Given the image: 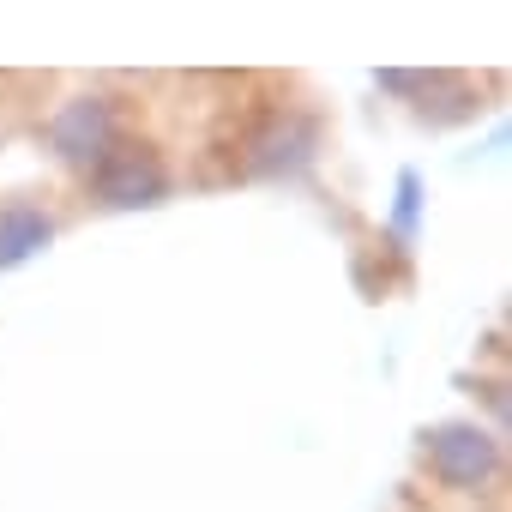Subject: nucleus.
Wrapping results in <instances>:
<instances>
[{
  "label": "nucleus",
  "instance_id": "nucleus-1",
  "mask_svg": "<svg viewBox=\"0 0 512 512\" xmlns=\"http://www.w3.org/2000/svg\"><path fill=\"white\" fill-rule=\"evenodd\" d=\"M428 458H434V470H440L452 488H476V482L494 476L500 446H494L482 428H470V422H446V428L428 434Z\"/></svg>",
  "mask_w": 512,
  "mask_h": 512
},
{
  "label": "nucleus",
  "instance_id": "nucleus-2",
  "mask_svg": "<svg viewBox=\"0 0 512 512\" xmlns=\"http://www.w3.org/2000/svg\"><path fill=\"white\" fill-rule=\"evenodd\" d=\"M163 163L151 151H103L97 157V199L109 205H157L163 199Z\"/></svg>",
  "mask_w": 512,
  "mask_h": 512
},
{
  "label": "nucleus",
  "instance_id": "nucleus-3",
  "mask_svg": "<svg viewBox=\"0 0 512 512\" xmlns=\"http://www.w3.org/2000/svg\"><path fill=\"white\" fill-rule=\"evenodd\" d=\"M55 151L73 163H97L109 151V103L103 97H79L55 115Z\"/></svg>",
  "mask_w": 512,
  "mask_h": 512
},
{
  "label": "nucleus",
  "instance_id": "nucleus-4",
  "mask_svg": "<svg viewBox=\"0 0 512 512\" xmlns=\"http://www.w3.org/2000/svg\"><path fill=\"white\" fill-rule=\"evenodd\" d=\"M49 217L37 205H7L0 211V266H25L37 247H49Z\"/></svg>",
  "mask_w": 512,
  "mask_h": 512
},
{
  "label": "nucleus",
  "instance_id": "nucleus-5",
  "mask_svg": "<svg viewBox=\"0 0 512 512\" xmlns=\"http://www.w3.org/2000/svg\"><path fill=\"white\" fill-rule=\"evenodd\" d=\"M314 151V127L308 121H272L253 139V169H296Z\"/></svg>",
  "mask_w": 512,
  "mask_h": 512
},
{
  "label": "nucleus",
  "instance_id": "nucleus-6",
  "mask_svg": "<svg viewBox=\"0 0 512 512\" xmlns=\"http://www.w3.org/2000/svg\"><path fill=\"white\" fill-rule=\"evenodd\" d=\"M398 199H404V205H398V229H410V223H416V181H410V175H404Z\"/></svg>",
  "mask_w": 512,
  "mask_h": 512
}]
</instances>
